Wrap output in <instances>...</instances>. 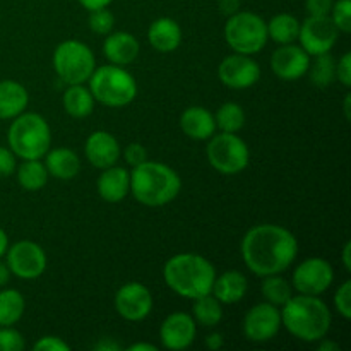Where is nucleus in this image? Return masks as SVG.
I'll list each match as a JSON object with an SVG mask.
<instances>
[{
    "label": "nucleus",
    "mask_w": 351,
    "mask_h": 351,
    "mask_svg": "<svg viewBox=\"0 0 351 351\" xmlns=\"http://www.w3.org/2000/svg\"><path fill=\"white\" fill-rule=\"evenodd\" d=\"M336 79H338L345 88H350L351 86V53L350 51L343 53V57L336 62Z\"/></svg>",
    "instance_id": "a19ab883"
},
{
    "label": "nucleus",
    "mask_w": 351,
    "mask_h": 351,
    "mask_svg": "<svg viewBox=\"0 0 351 351\" xmlns=\"http://www.w3.org/2000/svg\"><path fill=\"white\" fill-rule=\"evenodd\" d=\"M9 280H10L9 266H7V263H2V261H0V288L5 287V285L9 283Z\"/></svg>",
    "instance_id": "de8ad7c7"
},
{
    "label": "nucleus",
    "mask_w": 351,
    "mask_h": 351,
    "mask_svg": "<svg viewBox=\"0 0 351 351\" xmlns=\"http://www.w3.org/2000/svg\"><path fill=\"white\" fill-rule=\"evenodd\" d=\"M194 321L204 328H216L223 319V304L213 293L194 300Z\"/></svg>",
    "instance_id": "c756f323"
},
{
    "label": "nucleus",
    "mask_w": 351,
    "mask_h": 351,
    "mask_svg": "<svg viewBox=\"0 0 351 351\" xmlns=\"http://www.w3.org/2000/svg\"><path fill=\"white\" fill-rule=\"evenodd\" d=\"M261 293L266 302L276 305V307H283L293 297V287L281 274H271V276L263 278Z\"/></svg>",
    "instance_id": "7c9ffc66"
},
{
    "label": "nucleus",
    "mask_w": 351,
    "mask_h": 351,
    "mask_svg": "<svg viewBox=\"0 0 351 351\" xmlns=\"http://www.w3.org/2000/svg\"><path fill=\"white\" fill-rule=\"evenodd\" d=\"M311 67V55L300 45H281L271 55V69L281 81H298L307 75Z\"/></svg>",
    "instance_id": "dca6fc26"
},
{
    "label": "nucleus",
    "mask_w": 351,
    "mask_h": 351,
    "mask_svg": "<svg viewBox=\"0 0 351 351\" xmlns=\"http://www.w3.org/2000/svg\"><path fill=\"white\" fill-rule=\"evenodd\" d=\"M147 41L160 53H171L182 43V27L171 17H158L147 29Z\"/></svg>",
    "instance_id": "412c9836"
},
{
    "label": "nucleus",
    "mask_w": 351,
    "mask_h": 351,
    "mask_svg": "<svg viewBox=\"0 0 351 351\" xmlns=\"http://www.w3.org/2000/svg\"><path fill=\"white\" fill-rule=\"evenodd\" d=\"M84 154L86 160L93 167L103 170V168L117 165L120 154H122V149H120L119 141L113 134L106 132V130H96L86 139Z\"/></svg>",
    "instance_id": "a211bd4d"
},
{
    "label": "nucleus",
    "mask_w": 351,
    "mask_h": 351,
    "mask_svg": "<svg viewBox=\"0 0 351 351\" xmlns=\"http://www.w3.org/2000/svg\"><path fill=\"white\" fill-rule=\"evenodd\" d=\"M240 252L247 269L259 278L281 274L295 263L298 240L288 228L273 223L256 225L243 235Z\"/></svg>",
    "instance_id": "f257e3e1"
},
{
    "label": "nucleus",
    "mask_w": 351,
    "mask_h": 351,
    "mask_svg": "<svg viewBox=\"0 0 351 351\" xmlns=\"http://www.w3.org/2000/svg\"><path fill=\"white\" fill-rule=\"evenodd\" d=\"M55 74L65 84H84L96 69V58L91 48L77 40H65L57 45L51 57Z\"/></svg>",
    "instance_id": "6e6552de"
},
{
    "label": "nucleus",
    "mask_w": 351,
    "mask_h": 351,
    "mask_svg": "<svg viewBox=\"0 0 351 351\" xmlns=\"http://www.w3.org/2000/svg\"><path fill=\"white\" fill-rule=\"evenodd\" d=\"M16 168V154L12 153V149H10V147L0 146V178L14 175Z\"/></svg>",
    "instance_id": "ea45409f"
},
{
    "label": "nucleus",
    "mask_w": 351,
    "mask_h": 351,
    "mask_svg": "<svg viewBox=\"0 0 351 351\" xmlns=\"http://www.w3.org/2000/svg\"><path fill=\"white\" fill-rule=\"evenodd\" d=\"M139 50L141 45L137 38L127 31H112L103 41V55L106 60L120 67L132 64L139 55Z\"/></svg>",
    "instance_id": "aec40b11"
},
{
    "label": "nucleus",
    "mask_w": 351,
    "mask_h": 351,
    "mask_svg": "<svg viewBox=\"0 0 351 351\" xmlns=\"http://www.w3.org/2000/svg\"><path fill=\"white\" fill-rule=\"evenodd\" d=\"M267 23L256 12L239 10L225 24V41L235 53L256 55L267 45Z\"/></svg>",
    "instance_id": "0eeeda50"
},
{
    "label": "nucleus",
    "mask_w": 351,
    "mask_h": 351,
    "mask_svg": "<svg viewBox=\"0 0 351 351\" xmlns=\"http://www.w3.org/2000/svg\"><path fill=\"white\" fill-rule=\"evenodd\" d=\"M88 26L93 33L106 36V34L113 31V26H115V16H113L112 10H108V7L89 10Z\"/></svg>",
    "instance_id": "72a5a7b5"
},
{
    "label": "nucleus",
    "mask_w": 351,
    "mask_h": 351,
    "mask_svg": "<svg viewBox=\"0 0 351 351\" xmlns=\"http://www.w3.org/2000/svg\"><path fill=\"white\" fill-rule=\"evenodd\" d=\"M329 17L338 27L339 33L350 34L351 33V0H336L332 3V9L329 12Z\"/></svg>",
    "instance_id": "f704fd0d"
},
{
    "label": "nucleus",
    "mask_w": 351,
    "mask_h": 351,
    "mask_svg": "<svg viewBox=\"0 0 351 351\" xmlns=\"http://www.w3.org/2000/svg\"><path fill=\"white\" fill-rule=\"evenodd\" d=\"M14 173H16L21 187L27 192L41 191L50 178L47 167L40 160H24Z\"/></svg>",
    "instance_id": "bb28decb"
},
{
    "label": "nucleus",
    "mask_w": 351,
    "mask_h": 351,
    "mask_svg": "<svg viewBox=\"0 0 351 351\" xmlns=\"http://www.w3.org/2000/svg\"><path fill=\"white\" fill-rule=\"evenodd\" d=\"M335 281V269L322 257H308L302 261L293 271L291 287L297 293L319 297L331 288Z\"/></svg>",
    "instance_id": "9d476101"
},
{
    "label": "nucleus",
    "mask_w": 351,
    "mask_h": 351,
    "mask_svg": "<svg viewBox=\"0 0 351 351\" xmlns=\"http://www.w3.org/2000/svg\"><path fill=\"white\" fill-rule=\"evenodd\" d=\"M218 77L226 88L247 89L261 79V67L250 55L232 53L218 65Z\"/></svg>",
    "instance_id": "2eb2a0df"
},
{
    "label": "nucleus",
    "mask_w": 351,
    "mask_h": 351,
    "mask_svg": "<svg viewBox=\"0 0 351 351\" xmlns=\"http://www.w3.org/2000/svg\"><path fill=\"white\" fill-rule=\"evenodd\" d=\"M335 307L343 319H351V281H343L341 287L335 293Z\"/></svg>",
    "instance_id": "e433bc0d"
},
{
    "label": "nucleus",
    "mask_w": 351,
    "mask_h": 351,
    "mask_svg": "<svg viewBox=\"0 0 351 351\" xmlns=\"http://www.w3.org/2000/svg\"><path fill=\"white\" fill-rule=\"evenodd\" d=\"M96 191L105 202H122L130 194V171L119 165L103 168L96 182Z\"/></svg>",
    "instance_id": "6ab92c4d"
},
{
    "label": "nucleus",
    "mask_w": 351,
    "mask_h": 351,
    "mask_svg": "<svg viewBox=\"0 0 351 351\" xmlns=\"http://www.w3.org/2000/svg\"><path fill=\"white\" fill-rule=\"evenodd\" d=\"M307 74H311L312 84L317 88H328L336 81V60L331 53L317 55L314 62H311Z\"/></svg>",
    "instance_id": "473e14b6"
},
{
    "label": "nucleus",
    "mask_w": 351,
    "mask_h": 351,
    "mask_svg": "<svg viewBox=\"0 0 351 351\" xmlns=\"http://www.w3.org/2000/svg\"><path fill=\"white\" fill-rule=\"evenodd\" d=\"M180 129L194 141H208L216 132L215 115L204 106H189L180 115Z\"/></svg>",
    "instance_id": "4be33fe9"
},
{
    "label": "nucleus",
    "mask_w": 351,
    "mask_h": 351,
    "mask_svg": "<svg viewBox=\"0 0 351 351\" xmlns=\"http://www.w3.org/2000/svg\"><path fill=\"white\" fill-rule=\"evenodd\" d=\"M243 335L252 343H267L281 329V311L269 302H263L247 311L243 317Z\"/></svg>",
    "instance_id": "ddd939ff"
},
{
    "label": "nucleus",
    "mask_w": 351,
    "mask_h": 351,
    "mask_svg": "<svg viewBox=\"0 0 351 351\" xmlns=\"http://www.w3.org/2000/svg\"><path fill=\"white\" fill-rule=\"evenodd\" d=\"M298 31H300V21L287 12L276 14L267 23V36L278 45L295 43L298 40Z\"/></svg>",
    "instance_id": "cd10ccee"
},
{
    "label": "nucleus",
    "mask_w": 351,
    "mask_h": 351,
    "mask_svg": "<svg viewBox=\"0 0 351 351\" xmlns=\"http://www.w3.org/2000/svg\"><path fill=\"white\" fill-rule=\"evenodd\" d=\"M9 147L21 160H41L51 144V130L40 113L23 112L12 119L7 132Z\"/></svg>",
    "instance_id": "39448f33"
},
{
    "label": "nucleus",
    "mask_w": 351,
    "mask_h": 351,
    "mask_svg": "<svg viewBox=\"0 0 351 351\" xmlns=\"http://www.w3.org/2000/svg\"><path fill=\"white\" fill-rule=\"evenodd\" d=\"M208 141L206 156L216 171L223 175H239L249 167V146L235 132L213 134Z\"/></svg>",
    "instance_id": "1a4fd4ad"
},
{
    "label": "nucleus",
    "mask_w": 351,
    "mask_h": 351,
    "mask_svg": "<svg viewBox=\"0 0 351 351\" xmlns=\"http://www.w3.org/2000/svg\"><path fill=\"white\" fill-rule=\"evenodd\" d=\"M26 348L24 336L12 326H0V351H23Z\"/></svg>",
    "instance_id": "c9c22d12"
},
{
    "label": "nucleus",
    "mask_w": 351,
    "mask_h": 351,
    "mask_svg": "<svg viewBox=\"0 0 351 351\" xmlns=\"http://www.w3.org/2000/svg\"><path fill=\"white\" fill-rule=\"evenodd\" d=\"M95 350L96 351H117V350H120V346L117 345V343H113V341H108V339H106V341H99L98 345L95 346Z\"/></svg>",
    "instance_id": "8fccbe9b"
},
{
    "label": "nucleus",
    "mask_w": 351,
    "mask_h": 351,
    "mask_svg": "<svg viewBox=\"0 0 351 351\" xmlns=\"http://www.w3.org/2000/svg\"><path fill=\"white\" fill-rule=\"evenodd\" d=\"M5 263L14 276L21 280H36L47 269V254L36 242L19 240L9 245Z\"/></svg>",
    "instance_id": "9b49d317"
},
{
    "label": "nucleus",
    "mask_w": 351,
    "mask_h": 351,
    "mask_svg": "<svg viewBox=\"0 0 351 351\" xmlns=\"http://www.w3.org/2000/svg\"><path fill=\"white\" fill-rule=\"evenodd\" d=\"M335 0H305V10L308 16H329Z\"/></svg>",
    "instance_id": "79ce46f5"
},
{
    "label": "nucleus",
    "mask_w": 351,
    "mask_h": 351,
    "mask_svg": "<svg viewBox=\"0 0 351 351\" xmlns=\"http://www.w3.org/2000/svg\"><path fill=\"white\" fill-rule=\"evenodd\" d=\"M129 351H156L158 348L154 345H151V343H136V345H130Z\"/></svg>",
    "instance_id": "603ef678"
},
{
    "label": "nucleus",
    "mask_w": 351,
    "mask_h": 351,
    "mask_svg": "<svg viewBox=\"0 0 351 351\" xmlns=\"http://www.w3.org/2000/svg\"><path fill=\"white\" fill-rule=\"evenodd\" d=\"M216 129L221 132H239L245 125V112L239 103H223L215 115Z\"/></svg>",
    "instance_id": "2f4dec72"
},
{
    "label": "nucleus",
    "mask_w": 351,
    "mask_h": 351,
    "mask_svg": "<svg viewBox=\"0 0 351 351\" xmlns=\"http://www.w3.org/2000/svg\"><path fill=\"white\" fill-rule=\"evenodd\" d=\"M343 108H345V117H346V120H350L351 119V95L350 93H346V96H345V101H343Z\"/></svg>",
    "instance_id": "864d4df0"
},
{
    "label": "nucleus",
    "mask_w": 351,
    "mask_h": 351,
    "mask_svg": "<svg viewBox=\"0 0 351 351\" xmlns=\"http://www.w3.org/2000/svg\"><path fill=\"white\" fill-rule=\"evenodd\" d=\"M280 311L281 326L304 343L321 341L331 329V311L324 300L314 295H293Z\"/></svg>",
    "instance_id": "f03ea898"
},
{
    "label": "nucleus",
    "mask_w": 351,
    "mask_h": 351,
    "mask_svg": "<svg viewBox=\"0 0 351 351\" xmlns=\"http://www.w3.org/2000/svg\"><path fill=\"white\" fill-rule=\"evenodd\" d=\"M215 278V266L201 254H177L170 257L163 267V280L167 287L178 297L189 300L211 293Z\"/></svg>",
    "instance_id": "7ed1b4c3"
},
{
    "label": "nucleus",
    "mask_w": 351,
    "mask_h": 351,
    "mask_svg": "<svg viewBox=\"0 0 351 351\" xmlns=\"http://www.w3.org/2000/svg\"><path fill=\"white\" fill-rule=\"evenodd\" d=\"M319 343V351H338L339 350V345L338 343H332V341H328L326 338H322Z\"/></svg>",
    "instance_id": "3c124183"
},
{
    "label": "nucleus",
    "mask_w": 351,
    "mask_h": 351,
    "mask_svg": "<svg viewBox=\"0 0 351 351\" xmlns=\"http://www.w3.org/2000/svg\"><path fill=\"white\" fill-rule=\"evenodd\" d=\"M249 290V281L240 271H226L215 278L211 293L218 298L221 304L233 305L243 300Z\"/></svg>",
    "instance_id": "393cba45"
},
{
    "label": "nucleus",
    "mask_w": 351,
    "mask_h": 351,
    "mask_svg": "<svg viewBox=\"0 0 351 351\" xmlns=\"http://www.w3.org/2000/svg\"><path fill=\"white\" fill-rule=\"evenodd\" d=\"M64 110L72 119H86L95 110V98L84 84H71L64 91Z\"/></svg>",
    "instance_id": "a878e982"
},
{
    "label": "nucleus",
    "mask_w": 351,
    "mask_h": 351,
    "mask_svg": "<svg viewBox=\"0 0 351 351\" xmlns=\"http://www.w3.org/2000/svg\"><path fill=\"white\" fill-rule=\"evenodd\" d=\"M197 335V322L187 312H173L163 321L160 328V339L163 348L182 351L194 343Z\"/></svg>",
    "instance_id": "f3484780"
},
{
    "label": "nucleus",
    "mask_w": 351,
    "mask_h": 351,
    "mask_svg": "<svg viewBox=\"0 0 351 351\" xmlns=\"http://www.w3.org/2000/svg\"><path fill=\"white\" fill-rule=\"evenodd\" d=\"M45 167L48 175L57 180H72L81 171V160L71 147H55L45 154Z\"/></svg>",
    "instance_id": "5701e85b"
},
{
    "label": "nucleus",
    "mask_w": 351,
    "mask_h": 351,
    "mask_svg": "<svg viewBox=\"0 0 351 351\" xmlns=\"http://www.w3.org/2000/svg\"><path fill=\"white\" fill-rule=\"evenodd\" d=\"M338 27L329 16H307V19L300 23L298 41L311 57H317L331 53L338 41Z\"/></svg>",
    "instance_id": "f8f14e48"
},
{
    "label": "nucleus",
    "mask_w": 351,
    "mask_h": 351,
    "mask_svg": "<svg viewBox=\"0 0 351 351\" xmlns=\"http://www.w3.org/2000/svg\"><path fill=\"white\" fill-rule=\"evenodd\" d=\"M180 175L168 165L146 160L130 171V192L139 204L163 208L180 194Z\"/></svg>",
    "instance_id": "20e7f679"
},
{
    "label": "nucleus",
    "mask_w": 351,
    "mask_h": 351,
    "mask_svg": "<svg viewBox=\"0 0 351 351\" xmlns=\"http://www.w3.org/2000/svg\"><path fill=\"white\" fill-rule=\"evenodd\" d=\"M34 351H71V345L58 336H43L33 345Z\"/></svg>",
    "instance_id": "58836bf2"
},
{
    "label": "nucleus",
    "mask_w": 351,
    "mask_h": 351,
    "mask_svg": "<svg viewBox=\"0 0 351 351\" xmlns=\"http://www.w3.org/2000/svg\"><path fill=\"white\" fill-rule=\"evenodd\" d=\"M123 158H125V163L129 165V167L136 168L147 160V151L141 143H130L129 146L123 149Z\"/></svg>",
    "instance_id": "4c0bfd02"
},
{
    "label": "nucleus",
    "mask_w": 351,
    "mask_h": 351,
    "mask_svg": "<svg viewBox=\"0 0 351 351\" xmlns=\"http://www.w3.org/2000/svg\"><path fill=\"white\" fill-rule=\"evenodd\" d=\"M26 302L23 293L14 288L0 291V326H14L23 319Z\"/></svg>",
    "instance_id": "c85d7f7f"
},
{
    "label": "nucleus",
    "mask_w": 351,
    "mask_h": 351,
    "mask_svg": "<svg viewBox=\"0 0 351 351\" xmlns=\"http://www.w3.org/2000/svg\"><path fill=\"white\" fill-rule=\"evenodd\" d=\"M86 10H96L103 9V7H108L113 0H77Z\"/></svg>",
    "instance_id": "a18cd8bd"
},
{
    "label": "nucleus",
    "mask_w": 351,
    "mask_h": 351,
    "mask_svg": "<svg viewBox=\"0 0 351 351\" xmlns=\"http://www.w3.org/2000/svg\"><path fill=\"white\" fill-rule=\"evenodd\" d=\"M341 259H343V266H345V271L346 273H350L351 271V242H346L345 247H343Z\"/></svg>",
    "instance_id": "49530a36"
},
{
    "label": "nucleus",
    "mask_w": 351,
    "mask_h": 351,
    "mask_svg": "<svg viewBox=\"0 0 351 351\" xmlns=\"http://www.w3.org/2000/svg\"><path fill=\"white\" fill-rule=\"evenodd\" d=\"M88 82L95 101L108 108H123L130 105L137 96L136 79L125 67L120 65L108 64L96 67Z\"/></svg>",
    "instance_id": "423d86ee"
},
{
    "label": "nucleus",
    "mask_w": 351,
    "mask_h": 351,
    "mask_svg": "<svg viewBox=\"0 0 351 351\" xmlns=\"http://www.w3.org/2000/svg\"><path fill=\"white\" fill-rule=\"evenodd\" d=\"M29 95L21 82L12 79L0 81V120H12L27 108Z\"/></svg>",
    "instance_id": "b1692460"
},
{
    "label": "nucleus",
    "mask_w": 351,
    "mask_h": 351,
    "mask_svg": "<svg viewBox=\"0 0 351 351\" xmlns=\"http://www.w3.org/2000/svg\"><path fill=\"white\" fill-rule=\"evenodd\" d=\"M113 305L117 314L122 319L129 322H139L144 321L153 311V295L143 283L129 281L119 288Z\"/></svg>",
    "instance_id": "4468645a"
},
{
    "label": "nucleus",
    "mask_w": 351,
    "mask_h": 351,
    "mask_svg": "<svg viewBox=\"0 0 351 351\" xmlns=\"http://www.w3.org/2000/svg\"><path fill=\"white\" fill-rule=\"evenodd\" d=\"M242 7V0H218V9L223 16L230 17L235 12H239Z\"/></svg>",
    "instance_id": "37998d69"
},
{
    "label": "nucleus",
    "mask_w": 351,
    "mask_h": 351,
    "mask_svg": "<svg viewBox=\"0 0 351 351\" xmlns=\"http://www.w3.org/2000/svg\"><path fill=\"white\" fill-rule=\"evenodd\" d=\"M225 345V339H223V335L219 332H211V335L206 336V348L211 351H218L223 348Z\"/></svg>",
    "instance_id": "c03bdc74"
},
{
    "label": "nucleus",
    "mask_w": 351,
    "mask_h": 351,
    "mask_svg": "<svg viewBox=\"0 0 351 351\" xmlns=\"http://www.w3.org/2000/svg\"><path fill=\"white\" fill-rule=\"evenodd\" d=\"M7 249H9V235L5 233V230L0 228V259L5 257Z\"/></svg>",
    "instance_id": "09e8293b"
}]
</instances>
